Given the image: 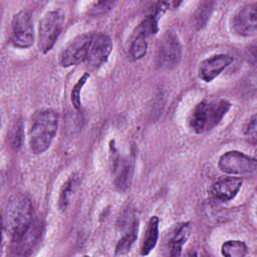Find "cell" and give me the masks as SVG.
Listing matches in <instances>:
<instances>
[{"instance_id":"obj_22","label":"cell","mask_w":257,"mask_h":257,"mask_svg":"<svg viewBox=\"0 0 257 257\" xmlns=\"http://www.w3.org/2000/svg\"><path fill=\"white\" fill-rule=\"evenodd\" d=\"M245 136L246 138H248L249 142L252 143L253 145H255L256 143V115L253 114L252 117L249 119L247 125L245 126Z\"/></svg>"},{"instance_id":"obj_14","label":"cell","mask_w":257,"mask_h":257,"mask_svg":"<svg viewBox=\"0 0 257 257\" xmlns=\"http://www.w3.org/2000/svg\"><path fill=\"white\" fill-rule=\"evenodd\" d=\"M113 169L116 172L115 186L119 191H125L130 188L133 173H134V163L130 158H113Z\"/></svg>"},{"instance_id":"obj_9","label":"cell","mask_w":257,"mask_h":257,"mask_svg":"<svg viewBox=\"0 0 257 257\" xmlns=\"http://www.w3.org/2000/svg\"><path fill=\"white\" fill-rule=\"evenodd\" d=\"M158 31V20L149 15L136 28L130 42V54L135 59L143 58L148 50L149 37Z\"/></svg>"},{"instance_id":"obj_6","label":"cell","mask_w":257,"mask_h":257,"mask_svg":"<svg viewBox=\"0 0 257 257\" xmlns=\"http://www.w3.org/2000/svg\"><path fill=\"white\" fill-rule=\"evenodd\" d=\"M256 160L244 153L230 151L223 154L219 160L222 172L232 176H248L256 172Z\"/></svg>"},{"instance_id":"obj_19","label":"cell","mask_w":257,"mask_h":257,"mask_svg":"<svg viewBox=\"0 0 257 257\" xmlns=\"http://www.w3.org/2000/svg\"><path fill=\"white\" fill-rule=\"evenodd\" d=\"M222 254L228 257H242L248 252V247L243 241L229 240L226 241L221 248Z\"/></svg>"},{"instance_id":"obj_2","label":"cell","mask_w":257,"mask_h":257,"mask_svg":"<svg viewBox=\"0 0 257 257\" xmlns=\"http://www.w3.org/2000/svg\"><path fill=\"white\" fill-rule=\"evenodd\" d=\"M58 127L57 113L50 108L35 111L28 131L29 147L33 154L40 155L50 147Z\"/></svg>"},{"instance_id":"obj_16","label":"cell","mask_w":257,"mask_h":257,"mask_svg":"<svg viewBox=\"0 0 257 257\" xmlns=\"http://www.w3.org/2000/svg\"><path fill=\"white\" fill-rule=\"evenodd\" d=\"M191 232V227L189 223L181 224L177 230L174 232L170 240L171 256H180L182 254V249L184 244L187 242Z\"/></svg>"},{"instance_id":"obj_4","label":"cell","mask_w":257,"mask_h":257,"mask_svg":"<svg viewBox=\"0 0 257 257\" xmlns=\"http://www.w3.org/2000/svg\"><path fill=\"white\" fill-rule=\"evenodd\" d=\"M64 23V13L60 9L48 11L39 22L38 47L43 53L48 52L61 33Z\"/></svg>"},{"instance_id":"obj_7","label":"cell","mask_w":257,"mask_h":257,"mask_svg":"<svg viewBox=\"0 0 257 257\" xmlns=\"http://www.w3.org/2000/svg\"><path fill=\"white\" fill-rule=\"evenodd\" d=\"M33 20L30 12L21 10L14 15L11 23V42L15 47L28 48L33 44Z\"/></svg>"},{"instance_id":"obj_15","label":"cell","mask_w":257,"mask_h":257,"mask_svg":"<svg viewBox=\"0 0 257 257\" xmlns=\"http://www.w3.org/2000/svg\"><path fill=\"white\" fill-rule=\"evenodd\" d=\"M159 238V218L157 216H153L146 230V234L144 236L141 253L142 255H148L156 246Z\"/></svg>"},{"instance_id":"obj_3","label":"cell","mask_w":257,"mask_h":257,"mask_svg":"<svg viewBox=\"0 0 257 257\" xmlns=\"http://www.w3.org/2000/svg\"><path fill=\"white\" fill-rule=\"evenodd\" d=\"M230 107L231 103L224 98L203 100L194 107L190 114V127L197 134L210 132L220 123Z\"/></svg>"},{"instance_id":"obj_5","label":"cell","mask_w":257,"mask_h":257,"mask_svg":"<svg viewBox=\"0 0 257 257\" xmlns=\"http://www.w3.org/2000/svg\"><path fill=\"white\" fill-rule=\"evenodd\" d=\"M182 56V45L179 37L173 31H166L160 38L156 63L160 68L171 69L178 65Z\"/></svg>"},{"instance_id":"obj_13","label":"cell","mask_w":257,"mask_h":257,"mask_svg":"<svg viewBox=\"0 0 257 257\" xmlns=\"http://www.w3.org/2000/svg\"><path fill=\"white\" fill-rule=\"evenodd\" d=\"M242 187L239 178H225L214 183L210 189V196L217 202H227L235 198Z\"/></svg>"},{"instance_id":"obj_20","label":"cell","mask_w":257,"mask_h":257,"mask_svg":"<svg viewBox=\"0 0 257 257\" xmlns=\"http://www.w3.org/2000/svg\"><path fill=\"white\" fill-rule=\"evenodd\" d=\"M213 8V2H203L194 14V25L200 29L208 21Z\"/></svg>"},{"instance_id":"obj_11","label":"cell","mask_w":257,"mask_h":257,"mask_svg":"<svg viewBox=\"0 0 257 257\" xmlns=\"http://www.w3.org/2000/svg\"><path fill=\"white\" fill-rule=\"evenodd\" d=\"M112 50V41L106 34L94 35L85 62L89 69H98L104 64Z\"/></svg>"},{"instance_id":"obj_12","label":"cell","mask_w":257,"mask_h":257,"mask_svg":"<svg viewBox=\"0 0 257 257\" xmlns=\"http://www.w3.org/2000/svg\"><path fill=\"white\" fill-rule=\"evenodd\" d=\"M232 61L233 57L229 54H216L206 58L200 63L198 69L199 78L206 82L214 80Z\"/></svg>"},{"instance_id":"obj_18","label":"cell","mask_w":257,"mask_h":257,"mask_svg":"<svg viewBox=\"0 0 257 257\" xmlns=\"http://www.w3.org/2000/svg\"><path fill=\"white\" fill-rule=\"evenodd\" d=\"M138 220L135 219L132 224H130L127 226V230L124 233V235L119 239L118 243L116 244L115 247V254L116 255H120V254H124L126 253L130 248L132 247V245L134 244V242L136 241L137 237H138Z\"/></svg>"},{"instance_id":"obj_1","label":"cell","mask_w":257,"mask_h":257,"mask_svg":"<svg viewBox=\"0 0 257 257\" xmlns=\"http://www.w3.org/2000/svg\"><path fill=\"white\" fill-rule=\"evenodd\" d=\"M30 199L20 193L10 197L3 213V230L13 242L20 240L35 225Z\"/></svg>"},{"instance_id":"obj_17","label":"cell","mask_w":257,"mask_h":257,"mask_svg":"<svg viewBox=\"0 0 257 257\" xmlns=\"http://www.w3.org/2000/svg\"><path fill=\"white\" fill-rule=\"evenodd\" d=\"M79 183V177L77 174L71 175L66 182L63 184L60 194H59V200H58V205L61 211H65L67 207L69 206L71 202L72 195L74 191L76 190L77 186Z\"/></svg>"},{"instance_id":"obj_10","label":"cell","mask_w":257,"mask_h":257,"mask_svg":"<svg viewBox=\"0 0 257 257\" xmlns=\"http://www.w3.org/2000/svg\"><path fill=\"white\" fill-rule=\"evenodd\" d=\"M232 29L240 36H251L257 30V3L242 6L232 19Z\"/></svg>"},{"instance_id":"obj_8","label":"cell","mask_w":257,"mask_h":257,"mask_svg":"<svg viewBox=\"0 0 257 257\" xmlns=\"http://www.w3.org/2000/svg\"><path fill=\"white\" fill-rule=\"evenodd\" d=\"M93 37L92 33H82L70 40L60 54V64L68 67L85 61Z\"/></svg>"},{"instance_id":"obj_23","label":"cell","mask_w":257,"mask_h":257,"mask_svg":"<svg viewBox=\"0 0 257 257\" xmlns=\"http://www.w3.org/2000/svg\"><path fill=\"white\" fill-rule=\"evenodd\" d=\"M12 144L15 147L20 146V141H21V126L20 125H16L14 132H13V137H12Z\"/></svg>"},{"instance_id":"obj_21","label":"cell","mask_w":257,"mask_h":257,"mask_svg":"<svg viewBox=\"0 0 257 257\" xmlns=\"http://www.w3.org/2000/svg\"><path fill=\"white\" fill-rule=\"evenodd\" d=\"M89 77V74L88 73H84L77 81L76 83L73 85L72 87V90H71V93H70V99H71V102L73 104V107L77 110L80 109V106H81V101H80V92H81V89H82V86L85 84L86 80L88 79Z\"/></svg>"}]
</instances>
